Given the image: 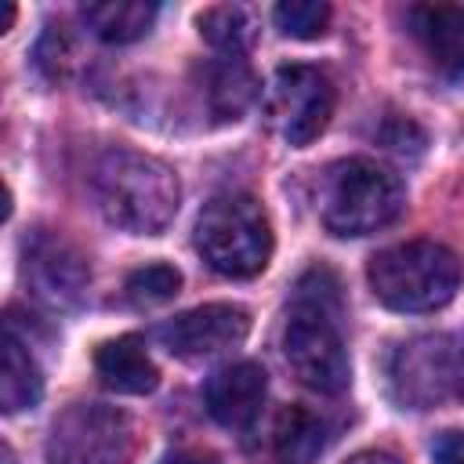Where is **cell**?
Masks as SVG:
<instances>
[{
    "mask_svg": "<svg viewBox=\"0 0 464 464\" xmlns=\"http://www.w3.org/2000/svg\"><path fill=\"white\" fill-rule=\"evenodd\" d=\"M91 188L105 221L134 236H160L181 203L178 174L145 152L109 149L91 174Z\"/></svg>",
    "mask_w": 464,
    "mask_h": 464,
    "instance_id": "cell-1",
    "label": "cell"
},
{
    "mask_svg": "<svg viewBox=\"0 0 464 464\" xmlns=\"http://www.w3.org/2000/svg\"><path fill=\"white\" fill-rule=\"evenodd\" d=\"M366 279L392 312H435L460 286V257L435 239H410L373 254Z\"/></svg>",
    "mask_w": 464,
    "mask_h": 464,
    "instance_id": "cell-2",
    "label": "cell"
},
{
    "mask_svg": "<svg viewBox=\"0 0 464 464\" xmlns=\"http://www.w3.org/2000/svg\"><path fill=\"white\" fill-rule=\"evenodd\" d=\"M406 203L399 174L381 167L377 160L352 156L326 170L319 214L326 232L334 236H366L399 218Z\"/></svg>",
    "mask_w": 464,
    "mask_h": 464,
    "instance_id": "cell-3",
    "label": "cell"
},
{
    "mask_svg": "<svg viewBox=\"0 0 464 464\" xmlns=\"http://www.w3.org/2000/svg\"><path fill=\"white\" fill-rule=\"evenodd\" d=\"M196 250L218 276H257L272 257V225L265 207L243 192L214 196L196 218Z\"/></svg>",
    "mask_w": 464,
    "mask_h": 464,
    "instance_id": "cell-4",
    "label": "cell"
},
{
    "mask_svg": "<svg viewBox=\"0 0 464 464\" xmlns=\"http://www.w3.org/2000/svg\"><path fill=\"white\" fill-rule=\"evenodd\" d=\"M334 83L315 65H279L265 91L268 127L294 149L312 145L334 116Z\"/></svg>",
    "mask_w": 464,
    "mask_h": 464,
    "instance_id": "cell-5",
    "label": "cell"
},
{
    "mask_svg": "<svg viewBox=\"0 0 464 464\" xmlns=\"http://www.w3.org/2000/svg\"><path fill=\"white\" fill-rule=\"evenodd\" d=\"M388 388L406 410H435L450 399H460L457 337L424 334L402 341L388 359Z\"/></svg>",
    "mask_w": 464,
    "mask_h": 464,
    "instance_id": "cell-6",
    "label": "cell"
},
{
    "mask_svg": "<svg viewBox=\"0 0 464 464\" xmlns=\"http://www.w3.org/2000/svg\"><path fill=\"white\" fill-rule=\"evenodd\" d=\"M134 450L130 424L102 402L69 406L47 439V464H127Z\"/></svg>",
    "mask_w": 464,
    "mask_h": 464,
    "instance_id": "cell-7",
    "label": "cell"
},
{
    "mask_svg": "<svg viewBox=\"0 0 464 464\" xmlns=\"http://www.w3.org/2000/svg\"><path fill=\"white\" fill-rule=\"evenodd\" d=\"M283 355L286 366L301 384L323 395H341L352 381L348 352L337 334L334 315L312 312V308H294L286 326H283Z\"/></svg>",
    "mask_w": 464,
    "mask_h": 464,
    "instance_id": "cell-8",
    "label": "cell"
},
{
    "mask_svg": "<svg viewBox=\"0 0 464 464\" xmlns=\"http://www.w3.org/2000/svg\"><path fill=\"white\" fill-rule=\"evenodd\" d=\"M22 276L33 297H40L51 308H76L87 294L91 268L87 257L58 232H33L22 246Z\"/></svg>",
    "mask_w": 464,
    "mask_h": 464,
    "instance_id": "cell-9",
    "label": "cell"
},
{
    "mask_svg": "<svg viewBox=\"0 0 464 464\" xmlns=\"http://www.w3.org/2000/svg\"><path fill=\"white\" fill-rule=\"evenodd\" d=\"M250 330V315L239 304H199L174 319H167L156 337L170 355L181 359H207L218 352L236 348Z\"/></svg>",
    "mask_w": 464,
    "mask_h": 464,
    "instance_id": "cell-10",
    "label": "cell"
},
{
    "mask_svg": "<svg viewBox=\"0 0 464 464\" xmlns=\"http://www.w3.org/2000/svg\"><path fill=\"white\" fill-rule=\"evenodd\" d=\"M265 370L257 362H228L221 370L210 373L207 388H203V402L207 413L221 424V428H250L265 406Z\"/></svg>",
    "mask_w": 464,
    "mask_h": 464,
    "instance_id": "cell-11",
    "label": "cell"
},
{
    "mask_svg": "<svg viewBox=\"0 0 464 464\" xmlns=\"http://www.w3.org/2000/svg\"><path fill=\"white\" fill-rule=\"evenodd\" d=\"M410 33L424 47L435 72L457 80L464 76V7L453 4H417L410 7Z\"/></svg>",
    "mask_w": 464,
    "mask_h": 464,
    "instance_id": "cell-12",
    "label": "cell"
},
{
    "mask_svg": "<svg viewBox=\"0 0 464 464\" xmlns=\"http://www.w3.org/2000/svg\"><path fill=\"white\" fill-rule=\"evenodd\" d=\"M94 370H98L102 384L120 392V395H149L160 384V370L149 359L141 337H134V334L112 337V341L98 344Z\"/></svg>",
    "mask_w": 464,
    "mask_h": 464,
    "instance_id": "cell-13",
    "label": "cell"
},
{
    "mask_svg": "<svg viewBox=\"0 0 464 464\" xmlns=\"http://www.w3.org/2000/svg\"><path fill=\"white\" fill-rule=\"evenodd\" d=\"M203 94L218 120H239L257 98V80L243 58L221 54L203 69Z\"/></svg>",
    "mask_w": 464,
    "mask_h": 464,
    "instance_id": "cell-14",
    "label": "cell"
},
{
    "mask_svg": "<svg viewBox=\"0 0 464 464\" xmlns=\"http://www.w3.org/2000/svg\"><path fill=\"white\" fill-rule=\"evenodd\" d=\"M83 25L105 44L141 40L156 22V4L145 0H91L80 7Z\"/></svg>",
    "mask_w": 464,
    "mask_h": 464,
    "instance_id": "cell-15",
    "label": "cell"
},
{
    "mask_svg": "<svg viewBox=\"0 0 464 464\" xmlns=\"http://www.w3.org/2000/svg\"><path fill=\"white\" fill-rule=\"evenodd\" d=\"M330 442L326 420L308 406H283L276 417L272 446L279 464H312Z\"/></svg>",
    "mask_w": 464,
    "mask_h": 464,
    "instance_id": "cell-16",
    "label": "cell"
},
{
    "mask_svg": "<svg viewBox=\"0 0 464 464\" xmlns=\"http://www.w3.org/2000/svg\"><path fill=\"white\" fill-rule=\"evenodd\" d=\"M44 395V377L29 348L14 337V330L4 334V359H0V406L4 413H22L36 406Z\"/></svg>",
    "mask_w": 464,
    "mask_h": 464,
    "instance_id": "cell-17",
    "label": "cell"
},
{
    "mask_svg": "<svg viewBox=\"0 0 464 464\" xmlns=\"http://www.w3.org/2000/svg\"><path fill=\"white\" fill-rule=\"evenodd\" d=\"M199 36L228 58H243V51L257 36V18L243 4H218L199 14Z\"/></svg>",
    "mask_w": 464,
    "mask_h": 464,
    "instance_id": "cell-18",
    "label": "cell"
},
{
    "mask_svg": "<svg viewBox=\"0 0 464 464\" xmlns=\"http://www.w3.org/2000/svg\"><path fill=\"white\" fill-rule=\"evenodd\" d=\"M272 22L283 36L294 40H315L330 25V4L319 0H283L272 7Z\"/></svg>",
    "mask_w": 464,
    "mask_h": 464,
    "instance_id": "cell-19",
    "label": "cell"
},
{
    "mask_svg": "<svg viewBox=\"0 0 464 464\" xmlns=\"http://www.w3.org/2000/svg\"><path fill=\"white\" fill-rule=\"evenodd\" d=\"M178 290H181V272L174 265H163V261L145 265V268H134L127 276V297L134 304H145V308L170 301Z\"/></svg>",
    "mask_w": 464,
    "mask_h": 464,
    "instance_id": "cell-20",
    "label": "cell"
},
{
    "mask_svg": "<svg viewBox=\"0 0 464 464\" xmlns=\"http://www.w3.org/2000/svg\"><path fill=\"white\" fill-rule=\"evenodd\" d=\"M431 464H464V428H450L431 442Z\"/></svg>",
    "mask_w": 464,
    "mask_h": 464,
    "instance_id": "cell-21",
    "label": "cell"
},
{
    "mask_svg": "<svg viewBox=\"0 0 464 464\" xmlns=\"http://www.w3.org/2000/svg\"><path fill=\"white\" fill-rule=\"evenodd\" d=\"M410 134H413V138H420V127H417L410 116H392V120L384 123V130H381L384 145H388V149H395V152H406V149H410V145H406V141H410Z\"/></svg>",
    "mask_w": 464,
    "mask_h": 464,
    "instance_id": "cell-22",
    "label": "cell"
},
{
    "mask_svg": "<svg viewBox=\"0 0 464 464\" xmlns=\"http://www.w3.org/2000/svg\"><path fill=\"white\" fill-rule=\"evenodd\" d=\"M163 464H218V457L203 453V450H178V453L163 457Z\"/></svg>",
    "mask_w": 464,
    "mask_h": 464,
    "instance_id": "cell-23",
    "label": "cell"
},
{
    "mask_svg": "<svg viewBox=\"0 0 464 464\" xmlns=\"http://www.w3.org/2000/svg\"><path fill=\"white\" fill-rule=\"evenodd\" d=\"M344 464H399L392 453H384V450H366V453H355V457H348Z\"/></svg>",
    "mask_w": 464,
    "mask_h": 464,
    "instance_id": "cell-24",
    "label": "cell"
},
{
    "mask_svg": "<svg viewBox=\"0 0 464 464\" xmlns=\"http://www.w3.org/2000/svg\"><path fill=\"white\" fill-rule=\"evenodd\" d=\"M457 373H460V399H464V337H457Z\"/></svg>",
    "mask_w": 464,
    "mask_h": 464,
    "instance_id": "cell-25",
    "label": "cell"
},
{
    "mask_svg": "<svg viewBox=\"0 0 464 464\" xmlns=\"http://www.w3.org/2000/svg\"><path fill=\"white\" fill-rule=\"evenodd\" d=\"M11 22H14V7L7 4V11H4V29H11Z\"/></svg>",
    "mask_w": 464,
    "mask_h": 464,
    "instance_id": "cell-26",
    "label": "cell"
},
{
    "mask_svg": "<svg viewBox=\"0 0 464 464\" xmlns=\"http://www.w3.org/2000/svg\"><path fill=\"white\" fill-rule=\"evenodd\" d=\"M4 464H14V453H11V446H4Z\"/></svg>",
    "mask_w": 464,
    "mask_h": 464,
    "instance_id": "cell-27",
    "label": "cell"
}]
</instances>
